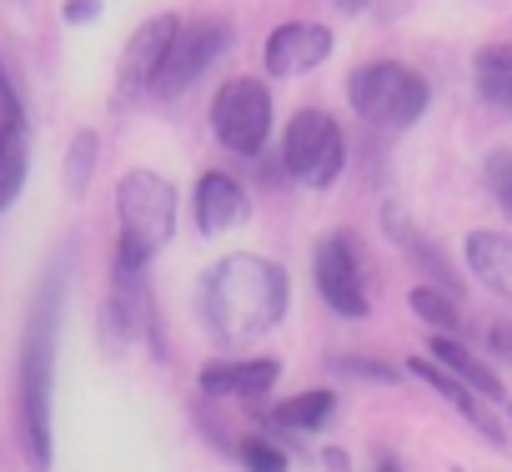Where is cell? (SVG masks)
Masks as SVG:
<instances>
[{"instance_id":"8fae6325","label":"cell","mask_w":512,"mask_h":472,"mask_svg":"<svg viewBox=\"0 0 512 472\" xmlns=\"http://www.w3.org/2000/svg\"><path fill=\"white\" fill-rule=\"evenodd\" d=\"M251 221V196L236 176L226 171H206L196 181V231L201 236H226L236 226Z\"/></svg>"},{"instance_id":"9a60e30c","label":"cell","mask_w":512,"mask_h":472,"mask_svg":"<svg viewBox=\"0 0 512 472\" xmlns=\"http://www.w3.org/2000/svg\"><path fill=\"white\" fill-rule=\"evenodd\" d=\"M427 357H432V362H442L452 377H462V382H467V387H472L482 402H497V407L507 402L502 382H497V377H492V372H487V367H482V362H477L467 347H462V337H452V332H432V342H427Z\"/></svg>"},{"instance_id":"6da1fadb","label":"cell","mask_w":512,"mask_h":472,"mask_svg":"<svg viewBox=\"0 0 512 472\" xmlns=\"http://www.w3.org/2000/svg\"><path fill=\"white\" fill-rule=\"evenodd\" d=\"M66 257L41 277L16 357V427L21 452L31 472H51L56 432H51V402H56V342H61V307H66Z\"/></svg>"},{"instance_id":"ffe728a7","label":"cell","mask_w":512,"mask_h":472,"mask_svg":"<svg viewBox=\"0 0 512 472\" xmlns=\"http://www.w3.org/2000/svg\"><path fill=\"white\" fill-rule=\"evenodd\" d=\"M407 307L432 327V332H462V312H457V297L452 292H442V287H412V297H407Z\"/></svg>"},{"instance_id":"9c48e42d","label":"cell","mask_w":512,"mask_h":472,"mask_svg":"<svg viewBox=\"0 0 512 472\" xmlns=\"http://www.w3.org/2000/svg\"><path fill=\"white\" fill-rule=\"evenodd\" d=\"M176 31H181L176 16H151V21L126 41V51H121V61H116V101H121V106H131L136 96H151L156 71H161V61H166Z\"/></svg>"},{"instance_id":"52a82bcc","label":"cell","mask_w":512,"mask_h":472,"mask_svg":"<svg viewBox=\"0 0 512 472\" xmlns=\"http://www.w3.org/2000/svg\"><path fill=\"white\" fill-rule=\"evenodd\" d=\"M211 136L231 156H262L272 141V86H262L256 76L226 81L211 101Z\"/></svg>"},{"instance_id":"f1b7e54d","label":"cell","mask_w":512,"mask_h":472,"mask_svg":"<svg viewBox=\"0 0 512 472\" xmlns=\"http://www.w3.org/2000/svg\"><path fill=\"white\" fill-rule=\"evenodd\" d=\"M492 347L512 357V332H507V327H492Z\"/></svg>"},{"instance_id":"7c38bea8","label":"cell","mask_w":512,"mask_h":472,"mask_svg":"<svg viewBox=\"0 0 512 472\" xmlns=\"http://www.w3.org/2000/svg\"><path fill=\"white\" fill-rule=\"evenodd\" d=\"M407 372H412V377H422L437 397H447V402L457 407V417H462L467 427H477L492 447H507V432L497 427V417H492L487 407H477V392H472L462 377H452V372H447L442 362H432V357H412V362H407Z\"/></svg>"},{"instance_id":"2e32d148","label":"cell","mask_w":512,"mask_h":472,"mask_svg":"<svg viewBox=\"0 0 512 472\" xmlns=\"http://www.w3.org/2000/svg\"><path fill=\"white\" fill-rule=\"evenodd\" d=\"M382 231L392 236V242H397V247H402V252H407V257H412V262H417V267H422V272L442 287V292H452V297L462 292V287H457V272L442 262V252H432V247H427V236H422V231H417V226H412V221L397 211V206H387V211H382Z\"/></svg>"},{"instance_id":"5bb4252c","label":"cell","mask_w":512,"mask_h":472,"mask_svg":"<svg viewBox=\"0 0 512 472\" xmlns=\"http://www.w3.org/2000/svg\"><path fill=\"white\" fill-rule=\"evenodd\" d=\"M462 257H467V272L502 302H512V236L507 231H467V242H462Z\"/></svg>"},{"instance_id":"ac0fdd59","label":"cell","mask_w":512,"mask_h":472,"mask_svg":"<svg viewBox=\"0 0 512 472\" xmlns=\"http://www.w3.org/2000/svg\"><path fill=\"white\" fill-rule=\"evenodd\" d=\"M272 427H292V432H317L337 417V392L332 387H317V392H297L287 402H277L272 412H262Z\"/></svg>"},{"instance_id":"603a6c76","label":"cell","mask_w":512,"mask_h":472,"mask_svg":"<svg viewBox=\"0 0 512 472\" xmlns=\"http://www.w3.org/2000/svg\"><path fill=\"white\" fill-rule=\"evenodd\" d=\"M482 181H487V196L512 216V151L502 146V151H487V161H482Z\"/></svg>"},{"instance_id":"484cf974","label":"cell","mask_w":512,"mask_h":472,"mask_svg":"<svg viewBox=\"0 0 512 472\" xmlns=\"http://www.w3.org/2000/svg\"><path fill=\"white\" fill-rule=\"evenodd\" d=\"M101 16V0H71V6H66V21L71 26H86V21H96Z\"/></svg>"},{"instance_id":"30bf717a","label":"cell","mask_w":512,"mask_h":472,"mask_svg":"<svg viewBox=\"0 0 512 472\" xmlns=\"http://www.w3.org/2000/svg\"><path fill=\"white\" fill-rule=\"evenodd\" d=\"M332 51H337V36H332L327 26H317V21H287V26H277V31L267 36L262 61H267V71H272L277 81H292V76L317 71Z\"/></svg>"},{"instance_id":"f546056e","label":"cell","mask_w":512,"mask_h":472,"mask_svg":"<svg viewBox=\"0 0 512 472\" xmlns=\"http://www.w3.org/2000/svg\"><path fill=\"white\" fill-rule=\"evenodd\" d=\"M377 472H402V467H397V457H382V462H377Z\"/></svg>"},{"instance_id":"3957f363","label":"cell","mask_w":512,"mask_h":472,"mask_svg":"<svg viewBox=\"0 0 512 472\" xmlns=\"http://www.w3.org/2000/svg\"><path fill=\"white\" fill-rule=\"evenodd\" d=\"M116 277H146L156 252L176 236V186L156 171H126L116 186Z\"/></svg>"},{"instance_id":"5b68a950","label":"cell","mask_w":512,"mask_h":472,"mask_svg":"<svg viewBox=\"0 0 512 472\" xmlns=\"http://www.w3.org/2000/svg\"><path fill=\"white\" fill-rule=\"evenodd\" d=\"M282 166H287L292 181H302L312 191L337 186L342 171H347V136H342V126L327 111H317V106L297 111L287 121V131H282Z\"/></svg>"},{"instance_id":"44dd1931","label":"cell","mask_w":512,"mask_h":472,"mask_svg":"<svg viewBox=\"0 0 512 472\" xmlns=\"http://www.w3.org/2000/svg\"><path fill=\"white\" fill-rule=\"evenodd\" d=\"M96 156H101V141H96V131H81L76 141H71V151H66V196H86L91 191V176H96Z\"/></svg>"},{"instance_id":"8992f818","label":"cell","mask_w":512,"mask_h":472,"mask_svg":"<svg viewBox=\"0 0 512 472\" xmlns=\"http://www.w3.org/2000/svg\"><path fill=\"white\" fill-rule=\"evenodd\" d=\"M312 282H317V297L347 317V322H362L372 312V272H367V257H362V242L352 231H327L317 252H312Z\"/></svg>"},{"instance_id":"7402d4cb","label":"cell","mask_w":512,"mask_h":472,"mask_svg":"<svg viewBox=\"0 0 512 472\" xmlns=\"http://www.w3.org/2000/svg\"><path fill=\"white\" fill-rule=\"evenodd\" d=\"M236 457H241L246 472H287V467H292L287 447L272 442V437H246V442H236Z\"/></svg>"},{"instance_id":"ba28073f","label":"cell","mask_w":512,"mask_h":472,"mask_svg":"<svg viewBox=\"0 0 512 472\" xmlns=\"http://www.w3.org/2000/svg\"><path fill=\"white\" fill-rule=\"evenodd\" d=\"M231 41H236V31H231V21H221V16H201V21H186L181 31H176V41H171V51H166V61H161V71H156V86H151V96L156 101H176V96H186L226 51H231Z\"/></svg>"},{"instance_id":"d4e9b609","label":"cell","mask_w":512,"mask_h":472,"mask_svg":"<svg viewBox=\"0 0 512 472\" xmlns=\"http://www.w3.org/2000/svg\"><path fill=\"white\" fill-rule=\"evenodd\" d=\"M26 186V151H16L6 166H0V211H11V201L21 196Z\"/></svg>"},{"instance_id":"e0dca14e","label":"cell","mask_w":512,"mask_h":472,"mask_svg":"<svg viewBox=\"0 0 512 472\" xmlns=\"http://www.w3.org/2000/svg\"><path fill=\"white\" fill-rule=\"evenodd\" d=\"M472 86H477V96H482L487 106H497V111L512 116V41H492V46L477 51V61H472Z\"/></svg>"},{"instance_id":"d6986e66","label":"cell","mask_w":512,"mask_h":472,"mask_svg":"<svg viewBox=\"0 0 512 472\" xmlns=\"http://www.w3.org/2000/svg\"><path fill=\"white\" fill-rule=\"evenodd\" d=\"M16 151H26V106H21V91L11 86L6 66H0V166Z\"/></svg>"},{"instance_id":"4fadbf2b","label":"cell","mask_w":512,"mask_h":472,"mask_svg":"<svg viewBox=\"0 0 512 472\" xmlns=\"http://www.w3.org/2000/svg\"><path fill=\"white\" fill-rule=\"evenodd\" d=\"M282 377V362L272 357H251V362H211L201 367V397H246L262 402Z\"/></svg>"},{"instance_id":"277c9868","label":"cell","mask_w":512,"mask_h":472,"mask_svg":"<svg viewBox=\"0 0 512 472\" xmlns=\"http://www.w3.org/2000/svg\"><path fill=\"white\" fill-rule=\"evenodd\" d=\"M347 101L367 126L382 131H407L427 116L432 106V86L422 71L402 66V61H367L347 76Z\"/></svg>"},{"instance_id":"4316f807","label":"cell","mask_w":512,"mask_h":472,"mask_svg":"<svg viewBox=\"0 0 512 472\" xmlns=\"http://www.w3.org/2000/svg\"><path fill=\"white\" fill-rule=\"evenodd\" d=\"M322 457H327V467H332V472H347V467H352V462H347V452H342V447H327V452H322Z\"/></svg>"},{"instance_id":"7a4b0ae2","label":"cell","mask_w":512,"mask_h":472,"mask_svg":"<svg viewBox=\"0 0 512 472\" xmlns=\"http://www.w3.org/2000/svg\"><path fill=\"white\" fill-rule=\"evenodd\" d=\"M287 307H292V282L272 257L231 252L201 277V322L221 347L262 342L267 332L282 327Z\"/></svg>"},{"instance_id":"cb8c5ba5","label":"cell","mask_w":512,"mask_h":472,"mask_svg":"<svg viewBox=\"0 0 512 472\" xmlns=\"http://www.w3.org/2000/svg\"><path fill=\"white\" fill-rule=\"evenodd\" d=\"M332 372H342V377H362V382H382V387L402 382V367L377 362V357H332Z\"/></svg>"},{"instance_id":"83f0119b","label":"cell","mask_w":512,"mask_h":472,"mask_svg":"<svg viewBox=\"0 0 512 472\" xmlns=\"http://www.w3.org/2000/svg\"><path fill=\"white\" fill-rule=\"evenodd\" d=\"M327 6H337V11H347V16H362L372 0H327Z\"/></svg>"}]
</instances>
